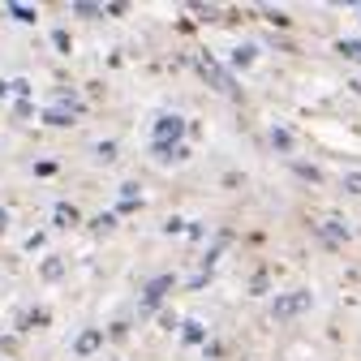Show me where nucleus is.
Returning a JSON list of instances; mask_svg holds the SVG:
<instances>
[{
	"label": "nucleus",
	"instance_id": "nucleus-3",
	"mask_svg": "<svg viewBox=\"0 0 361 361\" xmlns=\"http://www.w3.org/2000/svg\"><path fill=\"white\" fill-rule=\"evenodd\" d=\"M310 305V297L305 293H293V297H280L276 301V319H293V314H301Z\"/></svg>",
	"mask_w": 361,
	"mask_h": 361
},
{
	"label": "nucleus",
	"instance_id": "nucleus-4",
	"mask_svg": "<svg viewBox=\"0 0 361 361\" xmlns=\"http://www.w3.org/2000/svg\"><path fill=\"white\" fill-rule=\"evenodd\" d=\"M168 288H172V280H168V276H159V280H155V284L147 288V297H142V305H147V310H151V305H159Z\"/></svg>",
	"mask_w": 361,
	"mask_h": 361
},
{
	"label": "nucleus",
	"instance_id": "nucleus-12",
	"mask_svg": "<svg viewBox=\"0 0 361 361\" xmlns=\"http://www.w3.org/2000/svg\"><path fill=\"white\" fill-rule=\"evenodd\" d=\"M344 185H348L353 194H361V176H348V180H344Z\"/></svg>",
	"mask_w": 361,
	"mask_h": 361
},
{
	"label": "nucleus",
	"instance_id": "nucleus-1",
	"mask_svg": "<svg viewBox=\"0 0 361 361\" xmlns=\"http://www.w3.org/2000/svg\"><path fill=\"white\" fill-rule=\"evenodd\" d=\"M180 138H185V121H180V116H159L155 129H151V147L164 151L168 159L180 155V151H172V142H180Z\"/></svg>",
	"mask_w": 361,
	"mask_h": 361
},
{
	"label": "nucleus",
	"instance_id": "nucleus-6",
	"mask_svg": "<svg viewBox=\"0 0 361 361\" xmlns=\"http://www.w3.org/2000/svg\"><path fill=\"white\" fill-rule=\"evenodd\" d=\"M323 237H327L331 245H344V237H348V233L340 228V224H323Z\"/></svg>",
	"mask_w": 361,
	"mask_h": 361
},
{
	"label": "nucleus",
	"instance_id": "nucleus-8",
	"mask_svg": "<svg viewBox=\"0 0 361 361\" xmlns=\"http://www.w3.org/2000/svg\"><path fill=\"white\" fill-rule=\"evenodd\" d=\"M271 138H276V147H280V151H288V147H293V138H288V129H271Z\"/></svg>",
	"mask_w": 361,
	"mask_h": 361
},
{
	"label": "nucleus",
	"instance_id": "nucleus-10",
	"mask_svg": "<svg viewBox=\"0 0 361 361\" xmlns=\"http://www.w3.org/2000/svg\"><path fill=\"white\" fill-rule=\"evenodd\" d=\"M340 52L353 56V61H361V43H340Z\"/></svg>",
	"mask_w": 361,
	"mask_h": 361
},
{
	"label": "nucleus",
	"instance_id": "nucleus-7",
	"mask_svg": "<svg viewBox=\"0 0 361 361\" xmlns=\"http://www.w3.org/2000/svg\"><path fill=\"white\" fill-rule=\"evenodd\" d=\"M180 336H185V344H198L202 340V327L198 323H185V327H180Z\"/></svg>",
	"mask_w": 361,
	"mask_h": 361
},
{
	"label": "nucleus",
	"instance_id": "nucleus-9",
	"mask_svg": "<svg viewBox=\"0 0 361 361\" xmlns=\"http://www.w3.org/2000/svg\"><path fill=\"white\" fill-rule=\"evenodd\" d=\"M297 176H305V180H323L319 168H310V164H297Z\"/></svg>",
	"mask_w": 361,
	"mask_h": 361
},
{
	"label": "nucleus",
	"instance_id": "nucleus-2",
	"mask_svg": "<svg viewBox=\"0 0 361 361\" xmlns=\"http://www.w3.org/2000/svg\"><path fill=\"white\" fill-rule=\"evenodd\" d=\"M194 65L202 69V78L215 86V90H224V95H241V86H237V78L233 73H224V65L211 56V52H194Z\"/></svg>",
	"mask_w": 361,
	"mask_h": 361
},
{
	"label": "nucleus",
	"instance_id": "nucleus-5",
	"mask_svg": "<svg viewBox=\"0 0 361 361\" xmlns=\"http://www.w3.org/2000/svg\"><path fill=\"white\" fill-rule=\"evenodd\" d=\"M73 348H78V353H95V348H99V331H82Z\"/></svg>",
	"mask_w": 361,
	"mask_h": 361
},
{
	"label": "nucleus",
	"instance_id": "nucleus-11",
	"mask_svg": "<svg viewBox=\"0 0 361 361\" xmlns=\"http://www.w3.org/2000/svg\"><path fill=\"white\" fill-rule=\"evenodd\" d=\"M56 211H61V215H56V219H61V224H73V219H78V215H73V207H69V202H65V207H56Z\"/></svg>",
	"mask_w": 361,
	"mask_h": 361
}]
</instances>
